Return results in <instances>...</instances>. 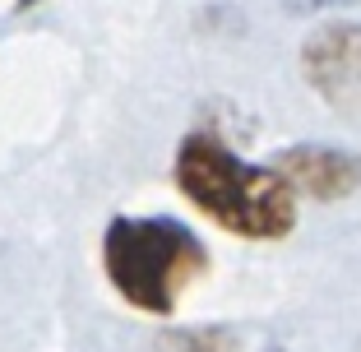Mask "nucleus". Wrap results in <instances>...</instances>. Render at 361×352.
<instances>
[{"label": "nucleus", "instance_id": "4", "mask_svg": "<svg viewBox=\"0 0 361 352\" xmlns=\"http://www.w3.org/2000/svg\"><path fill=\"white\" fill-rule=\"evenodd\" d=\"M274 167L283 181L297 190V200H319V204H343L361 190V158L338 144H297V149L274 153Z\"/></svg>", "mask_w": 361, "mask_h": 352}, {"label": "nucleus", "instance_id": "1", "mask_svg": "<svg viewBox=\"0 0 361 352\" xmlns=\"http://www.w3.org/2000/svg\"><path fill=\"white\" fill-rule=\"evenodd\" d=\"M171 181L185 200L241 241H283L297 227V190L274 162H245L213 130H190L180 139Z\"/></svg>", "mask_w": 361, "mask_h": 352}, {"label": "nucleus", "instance_id": "3", "mask_svg": "<svg viewBox=\"0 0 361 352\" xmlns=\"http://www.w3.org/2000/svg\"><path fill=\"white\" fill-rule=\"evenodd\" d=\"M301 75L329 111L361 121V23H319L301 42Z\"/></svg>", "mask_w": 361, "mask_h": 352}, {"label": "nucleus", "instance_id": "5", "mask_svg": "<svg viewBox=\"0 0 361 352\" xmlns=\"http://www.w3.org/2000/svg\"><path fill=\"white\" fill-rule=\"evenodd\" d=\"M241 343H236L232 329H213V324H200V329H176L162 339V352H236Z\"/></svg>", "mask_w": 361, "mask_h": 352}, {"label": "nucleus", "instance_id": "7", "mask_svg": "<svg viewBox=\"0 0 361 352\" xmlns=\"http://www.w3.org/2000/svg\"><path fill=\"white\" fill-rule=\"evenodd\" d=\"M14 5H19V10H28V5H37V0H14Z\"/></svg>", "mask_w": 361, "mask_h": 352}, {"label": "nucleus", "instance_id": "2", "mask_svg": "<svg viewBox=\"0 0 361 352\" xmlns=\"http://www.w3.org/2000/svg\"><path fill=\"white\" fill-rule=\"evenodd\" d=\"M213 269L209 245L176 218L116 214L102 232V274L126 306L144 315H171L180 297Z\"/></svg>", "mask_w": 361, "mask_h": 352}, {"label": "nucleus", "instance_id": "6", "mask_svg": "<svg viewBox=\"0 0 361 352\" xmlns=\"http://www.w3.org/2000/svg\"><path fill=\"white\" fill-rule=\"evenodd\" d=\"M338 5H361V0H287V10L315 14V10H338Z\"/></svg>", "mask_w": 361, "mask_h": 352}]
</instances>
